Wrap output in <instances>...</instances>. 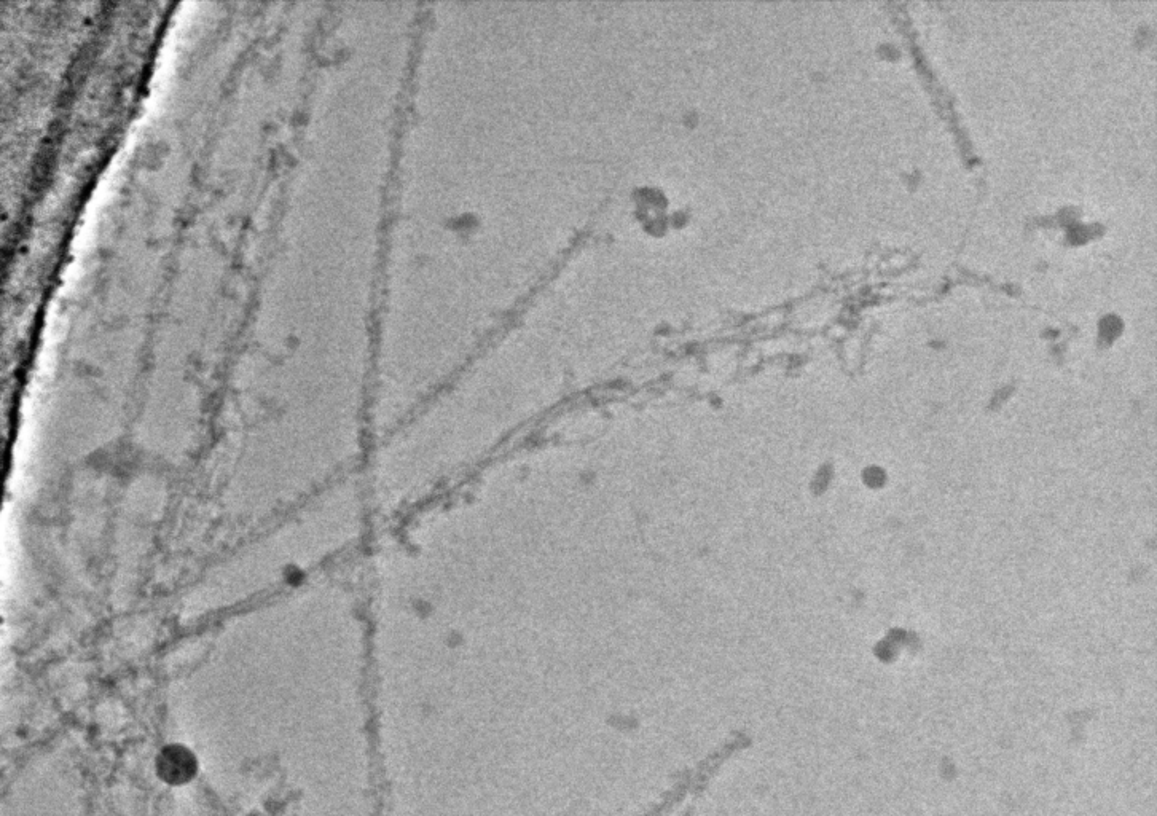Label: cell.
<instances>
[{
    "label": "cell",
    "instance_id": "1",
    "mask_svg": "<svg viewBox=\"0 0 1157 816\" xmlns=\"http://www.w3.org/2000/svg\"><path fill=\"white\" fill-rule=\"evenodd\" d=\"M157 773L169 785H181L197 773V759L184 746H166L157 758Z\"/></svg>",
    "mask_w": 1157,
    "mask_h": 816
}]
</instances>
